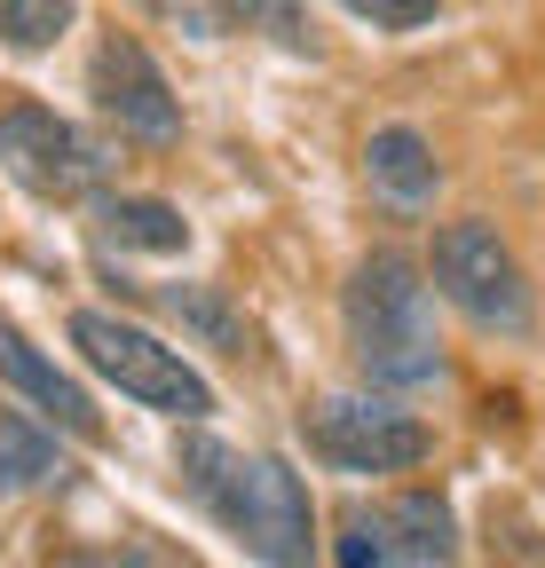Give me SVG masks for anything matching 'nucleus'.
Segmentation results:
<instances>
[{"instance_id":"14","label":"nucleus","mask_w":545,"mask_h":568,"mask_svg":"<svg viewBox=\"0 0 545 568\" xmlns=\"http://www.w3.org/2000/svg\"><path fill=\"white\" fill-rule=\"evenodd\" d=\"M80 17V0H0V48L17 55H40L63 40V24Z\"/></svg>"},{"instance_id":"1","label":"nucleus","mask_w":545,"mask_h":568,"mask_svg":"<svg viewBox=\"0 0 545 568\" xmlns=\"http://www.w3.org/2000/svg\"><path fill=\"white\" fill-rule=\"evenodd\" d=\"M182 481H190V497L253 560H269V568H316V506H309V481L285 458L230 450L214 435H190L182 443Z\"/></svg>"},{"instance_id":"5","label":"nucleus","mask_w":545,"mask_h":568,"mask_svg":"<svg viewBox=\"0 0 545 568\" xmlns=\"http://www.w3.org/2000/svg\"><path fill=\"white\" fill-rule=\"evenodd\" d=\"M0 166H9L32 197L48 205H72V197H95L111 182V159L88 126H72L48 103H9L0 111Z\"/></svg>"},{"instance_id":"9","label":"nucleus","mask_w":545,"mask_h":568,"mask_svg":"<svg viewBox=\"0 0 545 568\" xmlns=\"http://www.w3.org/2000/svg\"><path fill=\"white\" fill-rule=\"evenodd\" d=\"M387 521V545H395V568H458V514L443 489H403L380 506Z\"/></svg>"},{"instance_id":"8","label":"nucleus","mask_w":545,"mask_h":568,"mask_svg":"<svg viewBox=\"0 0 545 568\" xmlns=\"http://www.w3.org/2000/svg\"><path fill=\"white\" fill-rule=\"evenodd\" d=\"M0 379H9L17 395H32L55 426H63V435H80V443H95L103 435V410H95V395L72 379V372H63L55 364V355H40L9 316H0Z\"/></svg>"},{"instance_id":"2","label":"nucleus","mask_w":545,"mask_h":568,"mask_svg":"<svg viewBox=\"0 0 545 568\" xmlns=\"http://www.w3.org/2000/svg\"><path fill=\"white\" fill-rule=\"evenodd\" d=\"M349 347L372 387H427L443 379V332H435V284L412 253H364L349 276Z\"/></svg>"},{"instance_id":"4","label":"nucleus","mask_w":545,"mask_h":568,"mask_svg":"<svg viewBox=\"0 0 545 568\" xmlns=\"http://www.w3.org/2000/svg\"><path fill=\"white\" fill-rule=\"evenodd\" d=\"M435 293L474 316L483 332H529V284H522V261L514 245L491 230V222H443L435 230Z\"/></svg>"},{"instance_id":"16","label":"nucleus","mask_w":545,"mask_h":568,"mask_svg":"<svg viewBox=\"0 0 545 568\" xmlns=\"http://www.w3.org/2000/svg\"><path fill=\"white\" fill-rule=\"evenodd\" d=\"M222 17L245 24V32H269L285 48H309V24H301V0H222Z\"/></svg>"},{"instance_id":"6","label":"nucleus","mask_w":545,"mask_h":568,"mask_svg":"<svg viewBox=\"0 0 545 568\" xmlns=\"http://www.w3.org/2000/svg\"><path fill=\"white\" fill-rule=\"evenodd\" d=\"M309 450L332 466V474H412L427 466L435 435L412 418V410H395L380 395H324L309 418Z\"/></svg>"},{"instance_id":"12","label":"nucleus","mask_w":545,"mask_h":568,"mask_svg":"<svg viewBox=\"0 0 545 568\" xmlns=\"http://www.w3.org/2000/svg\"><path fill=\"white\" fill-rule=\"evenodd\" d=\"M159 308H166L182 332H198L206 347H222V355H245V347H253L245 316H238V308L214 293V284H166V293H159Z\"/></svg>"},{"instance_id":"13","label":"nucleus","mask_w":545,"mask_h":568,"mask_svg":"<svg viewBox=\"0 0 545 568\" xmlns=\"http://www.w3.org/2000/svg\"><path fill=\"white\" fill-rule=\"evenodd\" d=\"M48 474H55V435L24 410H0V489H32Z\"/></svg>"},{"instance_id":"17","label":"nucleus","mask_w":545,"mask_h":568,"mask_svg":"<svg viewBox=\"0 0 545 568\" xmlns=\"http://www.w3.org/2000/svg\"><path fill=\"white\" fill-rule=\"evenodd\" d=\"M340 9L364 17L372 32H420V24L443 17V0H340Z\"/></svg>"},{"instance_id":"10","label":"nucleus","mask_w":545,"mask_h":568,"mask_svg":"<svg viewBox=\"0 0 545 568\" xmlns=\"http://www.w3.org/2000/svg\"><path fill=\"white\" fill-rule=\"evenodd\" d=\"M364 174H372V190L387 205H435V182H443V166H435L420 126H380L364 142Z\"/></svg>"},{"instance_id":"18","label":"nucleus","mask_w":545,"mask_h":568,"mask_svg":"<svg viewBox=\"0 0 545 568\" xmlns=\"http://www.w3.org/2000/svg\"><path fill=\"white\" fill-rule=\"evenodd\" d=\"M143 9H159V17H198L190 0H143ZM198 24H206V17H198Z\"/></svg>"},{"instance_id":"11","label":"nucleus","mask_w":545,"mask_h":568,"mask_svg":"<svg viewBox=\"0 0 545 568\" xmlns=\"http://www.w3.org/2000/svg\"><path fill=\"white\" fill-rule=\"evenodd\" d=\"M95 230L119 253H182L190 245V222H182L166 197H103L95 205Z\"/></svg>"},{"instance_id":"15","label":"nucleus","mask_w":545,"mask_h":568,"mask_svg":"<svg viewBox=\"0 0 545 568\" xmlns=\"http://www.w3.org/2000/svg\"><path fill=\"white\" fill-rule=\"evenodd\" d=\"M340 568H395L380 506H349V514H340Z\"/></svg>"},{"instance_id":"7","label":"nucleus","mask_w":545,"mask_h":568,"mask_svg":"<svg viewBox=\"0 0 545 568\" xmlns=\"http://www.w3.org/2000/svg\"><path fill=\"white\" fill-rule=\"evenodd\" d=\"M88 88H95V111H103L119 134H134V142H174V134H182V95L166 88V71L151 63L143 40L111 32V40L95 48V63H88Z\"/></svg>"},{"instance_id":"3","label":"nucleus","mask_w":545,"mask_h":568,"mask_svg":"<svg viewBox=\"0 0 545 568\" xmlns=\"http://www.w3.org/2000/svg\"><path fill=\"white\" fill-rule=\"evenodd\" d=\"M72 347L88 355V372H103L119 395H134L143 410H166V418H182V426L214 418L206 372H190L182 347L151 339L143 324H119L111 308H80V316H72Z\"/></svg>"}]
</instances>
